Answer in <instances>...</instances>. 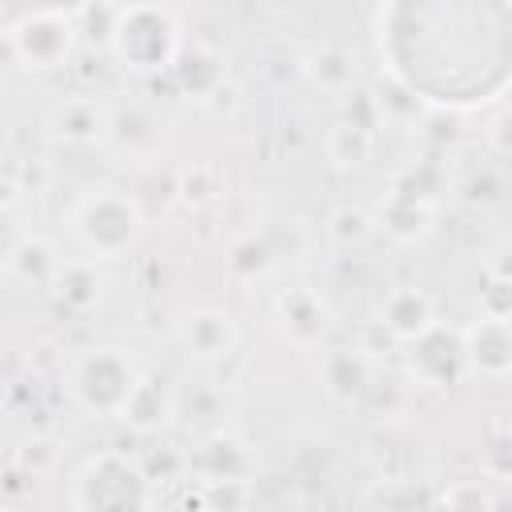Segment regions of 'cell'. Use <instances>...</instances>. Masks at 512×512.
I'll list each match as a JSON object with an SVG mask.
<instances>
[{"label": "cell", "mask_w": 512, "mask_h": 512, "mask_svg": "<svg viewBox=\"0 0 512 512\" xmlns=\"http://www.w3.org/2000/svg\"><path fill=\"white\" fill-rule=\"evenodd\" d=\"M464 360L484 376L512 372V320L488 316L464 332Z\"/></svg>", "instance_id": "8992f818"}, {"label": "cell", "mask_w": 512, "mask_h": 512, "mask_svg": "<svg viewBox=\"0 0 512 512\" xmlns=\"http://www.w3.org/2000/svg\"><path fill=\"white\" fill-rule=\"evenodd\" d=\"M140 380L144 376L136 372V360L124 348H88L68 368L72 400L96 416H124Z\"/></svg>", "instance_id": "7a4b0ae2"}, {"label": "cell", "mask_w": 512, "mask_h": 512, "mask_svg": "<svg viewBox=\"0 0 512 512\" xmlns=\"http://www.w3.org/2000/svg\"><path fill=\"white\" fill-rule=\"evenodd\" d=\"M380 316H384V324H388L396 336H404V340H420V336H428V332L436 328V324H432V300H428L424 292H416V288H396V292L384 300Z\"/></svg>", "instance_id": "9c48e42d"}, {"label": "cell", "mask_w": 512, "mask_h": 512, "mask_svg": "<svg viewBox=\"0 0 512 512\" xmlns=\"http://www.w3.org/2000/svg\"><path fill=\"white\" fill-rule=\"evenodd\" d=\"M72 508L76 512H148L152 480L124 452H100L76 472Z\"/></svg>", "instance_id": "6da1fadb"}, {"label": "cell", "mask_w": 512, "mask_h": 512, "mask_svg": "<svg viewBox=\"0 0 512 512\" xmlns=\"http://www.w3.org/2000/svg\"><path fill=\"white\" fill-rule=\"evenodd\" d=\"M444 504H448V512H488L492 496L476 480H460V484H452L444 492Z\"/></svg>", "instance_id": "9a60e30c"}, {"label": "cell", "mask_w": 512, "mask_h": 512, "mask_svg": "<svg viewBox=\"0 0 512 512\" xmlns=\"http://www.w3.org/2000/svg\"><path fill=\"white\" fill-rule=\"evenodd\" d=\"M4 40H8L12 60H20V68H56L72 52L76 12H60V8L24 12L20 20L4 28Z\"/></svg>", "instance_id": "5b68a950"}, {"label": "cell", "mask_w": 512, "mask_h": 512, "mask_svg": "<svg viewBox=\"0 0 512 512\" xmlns=\"http://www.w3.org/2000/svg\"><path fill=\"white\" fill-rule=\"evenodd\" d=\"M168 412H172V392L164 388V380L144 376L140 388L132 392V400H128V408H124L120 420H128V424L140 428V432H152V428H160V424L168 420Z\"/></svg>", "instance_id": "7c38bea8"}, {"label": "cell", "mask_w": 512, "mask_h": 512, "mask_svg": "<svg viewBox=\"0 0 512 512\" xmlns=\"http://www.w3.org/2000/svg\"><path fill=\"white\" fill-rule=\"evenodd\" d=\"M56 296L72 308H88L96 296H100V276L92 264H64L60 276H56Z\"/></svg>", "instance_id": "4fadbf2b"}, {"label": "cell", "mask_w": 512, "mask_h": 512, "mask_svg": "<svg viewBox=\"0 0 512 512\" xmlns=\"http://www.w3.org/2000/svg\"><path fill=\"white\" fill-rule=\"evenodd\" d=\"M72 236L92 252V256H120L136 236H140V208L112 192V188H96L88 196H80V204L68 216Z\"/></svg>", "instance_id": "277c9868"}, {"label": "cell", "mask_w": 512, "mask_h": 512, "mask_svg": "<svg viewBox=\"0 0 512 512\" xmlns=\"http://www.w3.org/2000/svg\"><path fill=\"white\" fill-rule=\"evenodd\" d=\"M492 140H496L504 152H512V112H504V116L492 124Z\"/></svg>", "instance_id": "2e32d148"}, {"label": "cell", "mask_w": 512, "mask_h": 512, "mask_svg": "<svg viewBox=\"0 0 512 512\" xmlns=\"http://www.w3.org/2000/svg\"><path fill=\"white\" fill-rule=\"evenodd\" d=\"M116 56L128 64V68H164L172 64L176 56V44H180V24L168 8H156V4H132V8H120L116 12V24H112V40Z\"/></svg>", "instance_id": "3957f363"}, {"label": "cell", "mask_w": 512, "mask_h": 512, "mask_svg": "<svg viewBox=\"0 0 512 512\" xmlns=\"http://www.w3.org/2000/svg\"><path fill=\"white\" fill-rule=\"evenodd\" d=\"M276 316H280V328H284L292 340H300V344H312V340L328 328L324 304H320L312 292H304V288L284 292V296L276 300Z\"/></svg>", "instance_id": "30bf717a"}, {"label": "cell", "mask_w": 512, "mask_h": 512, "mask_svg": "<svg viewBox=\"0 0 512 512\" xmlns=\"http://www.w3.org/2000/svg\"><path fill=\"white\" fill-rule=\"evenodd\" d=\"M308 68H312V76H316L324 88H344V84L352 80V64H348V56L336 52V48H320Z\"/></svg>", "instance_id": "5bb4252c"}, {"label": "cell", "mask_w": 512, "mask_h": 512, "mask_svg": "<svg viewBox=\"0 0 512 512\" xmlns=\"http://www.w3.org/2000/svg\"><path fill=\"white\" fill-rule=\"evenodd\" d=\"M180 340L188 344L192 356H204V360H216V356H228L232 344H236V324L228 312L220 308H200V312H188L180 320Z\"/></svg>", "instance_id": "52a82bcc"}, {"label": "cell", "mask_w": 512, "mask_h": 512, "mask_svg": "<svg viewBox=\"0 0 512 512\" xmlns=\"http://www.w3.org/2000/svg\"><path fill=\"white\" fill-rule=\"evenodd\" d=\"M60 260L52 256V248L44 244V240H20L12 252H8V272L16 276V280H24V284H56V276H60Z\"/></svg>", "instance_id": "8fae6325"}, {"label": "cell", "mask_w": 512, "mask_h": 512, "mask_svg": "<svg viewBox=\"0 0 512 512\" xmlns=\"http://www.w3.org/2000/svg\"><path fill=\"white\" fill-rule=\"evenodd\" d=\"M104 128H108V112L88 96H72L64 104H56V112H52V136H60L68 144L100 140Z\"/></svg>", "instance_id": "ba28073f"}]
</instances>
